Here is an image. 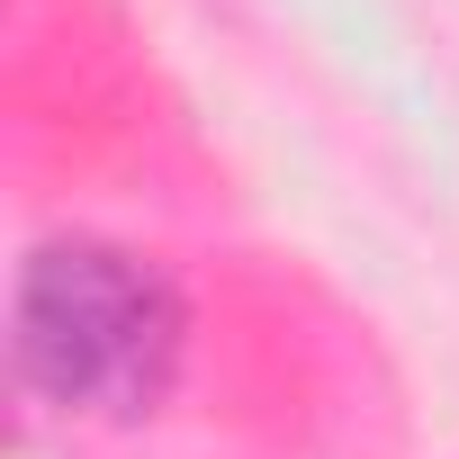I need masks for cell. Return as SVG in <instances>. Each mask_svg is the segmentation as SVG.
I'll use <instances>...</instances> for the list:
<instances>
[{"instance_id":"6da1fadb","label":"cell","mask_w":459,"mask_h":459,"mask_svg":"<svg viewBox=\"0 0 459 459\" xmlns=\"http://www.w3.org/2000/svg\"><path fill=\"white\" fill-rule=\"evenodd\" d=\"M180 289L91 235L37 244L19 262V298H10V360L19 387L46 396L55 414H153L171 369H180Z\"/></svg>"}]
</instances>
